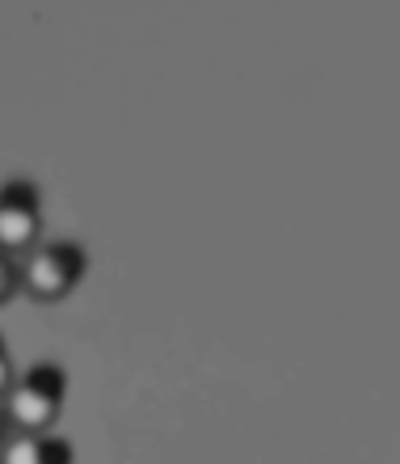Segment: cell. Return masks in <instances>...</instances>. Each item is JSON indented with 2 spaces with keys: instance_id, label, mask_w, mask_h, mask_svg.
Masks as SVG:
<instances>
[{
  "instance_id": "cell-1",
  "label": "cell",
  "mask_w": 400,
  "mask_h": 464,
  "mask_svg": "<svg viewBox=\"0 0 400 464\" xmlns=\"http://www.w3.org/2000/svg\"><path fill=\"white\" fill-rule=\"evenodd\" d=\"M63 392H68V376L60 363H38L25 376L13 380V389L5 392V414L9 427L22 435H47L55 427V418L63 410Z\"/></svg>"
},
{
  "instance_id": "cell-2",
  "label": "cell",
  "mask_w": 400,
  "mask_h": 464,
  "mask_svg": "<svg viewBox=\"0 0 400 464\" xmlns=\"http://www.w3.org/2000/svg\"><path fill=\"white\" fill-rule=\"evenodd\" d=\"M85 270H89V254L76 241L34 245L22 257V292L30 300H38V304H60L68 292H76Z\"/></svg>"
},
{
  "instance_id": "cell-3",
  "label": "cell",
  "mask_w": 400,
  "mask_h": 464,
  "mask_svg": "<svg viewBox=\"0 0 400 464\" xmlns=\"http://www.w3.org/2000/svg\"><path fill=\"white\" fill-rule=\"evenodd\" d=\"M43 237V208H38L34 182H5L0 186V254L25 257Z\"/></svg>"
},
{
  "instance_id": "cell-4",
  "label": "cell",
  "mask_w": 400,
  "mask_h": 464,
  "mask_svg": "<svg viewBox=\"0 0 400 464\" xmlns=\"http://www.w3.org/2000/svg\"><path fill=\"white\" fill-rule=\"evenodd\" d=\"M0 464H72V443L60 435H22L13 430L5 448H0Z\"/></svg>"
},
{
  "instance_id": "cell-5",
  "label": "cell",
  "mask_w": 400,
  "mask_h": 464,
  "mask_svg": "<svg viewBox=\"0 0 400 464\" xmlns=\"http://www.w3.org/2000/svg\"><path fill=\"white\" fill-rule=\"evenodd\" d=\"M22 292V257L0 254V308Z\"/></svg>"
},
{
  "instance_id": "cell-6",
  "label": "cell",
  "mask_w": 400,
  "mask_h": 464,
  "mask_svg": "<svg viewBox=\"0 0 400 464\" xmlns=\"http://www.w3.org/2000/svg\"><path fill=\"white\" fill-rule=\"evenodd\" d=\"M13 380H17V376H13V359H9V346L0 343V401H5V392L13 389Z\"/></svg>"
},
{
  "instance_id": "cell-7",
  "label": "cell",
  "mask_w": 400,
  "mask_h": 464,
  "mask_svg": "<svg viewBox=\"0 0 400 464\" xmlns=\"http://www.w3.org/2000/svg\"><path fill=\"white\" fill-rule=\"evenodd\" d=\"M13 435V427H9V414H5V405H0V448H5V440Z\"/></svg>"
}]
</instances>
